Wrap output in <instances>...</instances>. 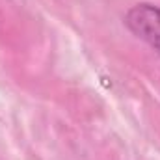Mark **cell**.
Masks as SVG:
<instances>
[{
	"label": "cell",
	"instance_id": "cell-1",
	"mask_svg": "<svg viewBox=\"0 0 160 160\" xmlns=\"http://www.w3.org/2000/svg\"><path fill=\"white\" fill-rule=\"evenodd\" d=\"M127 28L160 54V6L136 4L125 15Z\"/></svg>",
	"mask_w": 160,
	"mask_h": 160
}]
</instances>
